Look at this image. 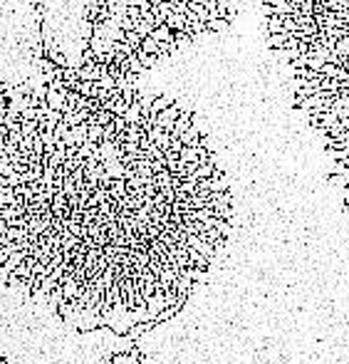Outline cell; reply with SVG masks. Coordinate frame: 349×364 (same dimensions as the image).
Instances as JSON below:
<instances>
[{
	"label": "cell",
	"instance_id": "cell-1",
	"mask_svg": "<svg viewBox=\"0 0 349 364\" xmlns=\"http://www.w3.org/2000/svg\"><path fill=\"white\" fill-rule=\"evenodd\" d=\"M183 99H178V102H174L171 107H166L159 116H153V124L156 127H161V129H166V132H174V124H176V119L183 114V104H181Z\"/></svg>",
	"mask_w": 349,
	"mask_h": 364
},
{
	"label": "cell",
	"instance_id": "cell-2",
	"mask_svg": "<svg viewBox=\"0 0 349 364\" xmlns=\"http://www.w3.org/2000/svg\"><path fill=\"white\" fill-rule=\"evenodd\" d=\"M186 240H188V246L191 248H196L198 253H203L208 260H213V255H216V246L213 243H208V240H203L201 235H196V233H188L186 235Z\"/></svg>",
	"mask_w": 349,
	"mask_h": 364
},
{
	"label": "cell",
	"instance_id": "cell-3",
	"mask_svg": "<svg viewBox=\"0 0 349 364\" xmlns=\"http://www.w3.org/2000/svg\"><path fill=\"white\" fill-rule=\"evenodd\" d=\"M67 92H69V90L57 92V90H50V87H47V97H45V102L50 104V109H55V112H65V104H67Z\"/></svg>",
	"mask_w": 349,
	"mask_h": 364
},
{
	"label": "cell",
	"instance_id": "cell-4",
	"mask_svg": "<svg viewBox=\"0 0 349 364\" xmlns=\"http://www.w3.org/2000/svg\"><path fill=\"white\" fill-rule=\"evenodd\" d=\"M178 139H181L186 146H198V144H201V132H198V127H196V124H191V127H188V129L178 136Z\"/></svg>",
	"mask_w": 349,
	"mask_h": 364
},
{
	"label": "cell",
	"instance_id": "cell-5",
	"mask_svg": "<svg viewBox=\"0 0 349 364\" xmlns=\"http://www.w3.org/2000/svg\"><path fill=\"white\" fill-rule=\"evenodd\" d=\"M188 127H191V109H188V112L183 109V114L176 119V124H174V132H171V136H174V139H178V136H181V134H183Z\"/></svg>",
	"mask_w": 349,
	"mask_h": 364
},
{
	"label": "cell",
	"instance_id": "cell-6",
	"mask_svg": "<svg viewBox=\"0 0 349 364\" xmlns=\"http://www.w3.org/2000/svg\"><path fill=\"white\" fill-rule=\"evenodd\" d=\"M287 40H290V32L267 35V47H273V50H285V47H287Z\"/></svg>",
	"mask_w": 349,
	"mask_h": 364
},
{
	"label": "cell",
	"instance_id": "cell-7",
	"mask_svg": "<svg viewBox=\"0 0 349 364\" xmlns=\"http://www.w3.org/2000/svg\"><path fill=\"white\" fill-rule=\"evenodd\" d=\"M166 25H169L174 32H178V30H186L188 20H186V15H181V13H169V15H166Z\"/></svg>",
	"mask_w": 349,
	"mask_h": 364
},
{
	"label": "cell",
	"instance_id": "cell-8",
	"mask_svg": "<svg viewBox=\"0 0 349 364\" xmlns=\"http://www.w3.org/2000/svg\"><path fill=\"white\" fill-rule=\"evenodd\" d=\"M153 37H156L159 43H176V32L169 25H159L156 30H153Z\"/></svg>",
	"mask_w": 349,
	"mask_h": 364
},
{
	"label": "cell",
	"instance_id": "cell-9",
	"mask_svg": "<svg viewBox=\"0 0 349 364\" xmlns=\"http://www.w3.org/2000/svg\"><path fill=\"white\" fill-rule=\"evenodd\" d=\"M141 47L149 52V55H156V57H161V43L153 35H149V37H144V43H141Z\"/></svg>",
	"mask_w": 349,
	"mask_h": 364
},
{
	"label": "cell",
	"instance_id": "cell-10",
	"mask_svg": "<svg viewBox=\"0 0 349 364\" xmlns=\"http://www.w3.org/2000/svg\"><path fill=\"white\" fill-rule=\"evenodd\" d=\"M174 104V99H169V97H153V102H151V119L153 116H159L166 107H171Z\"/></svg>",
	"mask_w": 349,
	"mask_h": 364
},
{
	"label": "cell",
	"instance_id": "cell-11",
	"mask_svg": "<svg viewBox=\"0 0 349 364\" xmlns=\"http://www.w3.org/2000/svg\"><path fill=\"white\" fill-rule=\"evenodd\" d=\"M278 32H285L283 18L280 15H270L267 18V35H278Z\"/></svg>",
	"mask_w": 349,
	"mask_h": 364
},
{
	"label": "cell",
	"instance_id": "cell-12",
	"mask_svg": "<svg viewBox=\"0 0 349 364\" xmlns=\"http://www.w3.org/2000/svg\"><path fill=\"white\" fill-rule=\"evenodd\" d=\"M102 139H104V127H102V124H89V132H87V141L102 144Z\"/></svg>",
	"mask_w": 349,
	"mask_h": 364
},
{
	"label": "cell",
	"instance_id": "cell-13",
	"mask_svg": "<svg viewBox=\"0 0 349 364\" xmlns=\"http://www.w3.org/2000/svg\"><path fill=\"white\" fill-rule=\"evenodd\" d=\"M295 77H300V79H317L320 77V72H315V69H309V67H300V69H295Z\"/></svg>",
	"mask_w": 349,
	"mask_h": 364
},
{
	"label": "cell",
	"instance_id": "cell-14",
	"mask_svg": "<svg viewBox=\"0 0 349 364\" xmlns=\"http://www.w3.org/2000/svg\"><path fill=\"white\" fill-rule=\"evenodd\" d=\"M225 27H228V20H223V18L208 20V30H213V32H220V30H225Z\"/></svg>",
	"mask_w": 349,
	"mask_h": 364
},
{
	"label": "cell",
	"instance_id": "cell-15",
	"mask_svg": "<svg viewBox=\"0 0 349 364\" xmlns=\"http://www.w3.org/2000/svg\"><path fill=\"white\" fill-rule=\"evenodd\" d=\"M339 67H342V65H332V62H327V65L322 67V74H325V77H337Z\"/></svg>",
	"mask_w": 349,
	"mask_h": 364
},
{
	"label": "cell",
	"instance_id": "cell-16",
	"mask_svg": "<svg viewBox=\"0 0 349 364\" xmlns=\"http://www.w3.org/2000/svg\"><path fill=\"white\" fill-rule=\"evenodd\" d=\"M25 139V134H22V129H18V132H10V139L8 141H13V144H18L20 146V141Z\"/></svg>",
	"mask_w": 349,
	"mask_h": 364
},
{
	"label": "cell",
	"instance_id": "cell-17",
	"mask_svg": "<svg viewBox=\"0 0 349 364\" xmlns=\"http://www.w3.org/2000/svg\"><path fill=\"white\" fill-rule=\"evenodd\" d=\"M186 3H201V5H206V0H186Z\"/></svg>",
	"mask_w": 349,
	"mask_h": 364
}]
</instances>
